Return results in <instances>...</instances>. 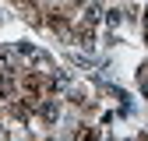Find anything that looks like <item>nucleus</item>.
<instances>
[{
  "label": "nucleus",
  "mask_w": 148,
  "mask_h": 141,
  "mask_svg": "<svg viewBox=\"0 0 148 141\" xmlns=\"http://www.w3.org/2000/svg\"><path fill=\"white\" fill-rule=\"evenodd\" d=\"M74 4H81V0H74Z\"/></svg>",
  "instance_id": "nucleus-1"
},
{
  "label": "nucleus",
  "mask_w": 148,
  "mask_h": 141,
  "mask_svg": "<svg viewBox=\"0 0 148 141\" xmlns=\"http://www.w3.org/2000/svg\"><path fill=\"white\" fill-rule=\"evenodd\" d=\"M145 28H148V21H145Z\"/></svg>",
  "instance_id": "nucleus-2"
}]
</instances>
